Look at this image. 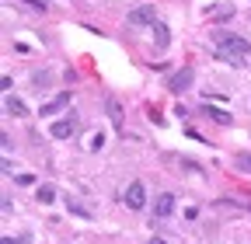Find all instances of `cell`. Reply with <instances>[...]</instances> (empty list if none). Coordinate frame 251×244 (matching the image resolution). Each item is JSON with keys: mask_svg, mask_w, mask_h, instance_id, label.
Returning a JSON list of instances; mask_svg holds the SVG:
<instances>
[{"mask_svg": "<svg viewBox=\"0 0 251 244\" xmlns=\"http://www.w3.org/2000/svg\"><path fill=\"white\" fill-rule=\"evenodd\" d=\"M213 49H216L220 59H227V63H234V67L248 63V56H251L248 39H241L237 32H213Z\"/></svg>", "mask_w": 251, "mask_h": 244, "instance_id": "1", "label": "cell"}, {"mask_svg": "<svg viewBox=\"0 0 251 244\" xmlns=\"http://www.w3.org/2000/svg\"><path fill=\"white\" fill-rule=\"evenodd\" d=\"M129 24H136V28H143V24H157V7H153V4H140V7H133V11H129Z\"/></svg>", "mask_w": 251, "mask_h": 244, "instance_id": "2", "label": "cell"}, {"mask_svg": "<svg viewBox=\"0 0 251 244\" xmlns=\"http://www.w3.org/2000/svg\"><path fill=\"white\" fill-rule=\"evenodd\" d=\"M122 202L129 206V209H143V202H147V192H143V181H129V189H126Z\"/></svg>", "mask_w": 251, "mask_h": 244, "instance_id": "3", "label": "cell"}, {"mask_svg": "<svg viewBox=\"0 0 251 244\" xmlns=\"http://www.w3.org/2000/svg\"><path fill=\"white\" fill-rule=\"evenodd\" d=\"M192 67H181L178 73H171V80H168V91H175V95H181V91L188 87V84H192Z\"/></svg>", "mask_w": 251, "mask_h": 244, "instance_id": "4", "label": "cell"}, {"mask_svg": "<svg viewBox=\"0 0 251 244\" xmlns=\"http://www.w3.org/2000/svg\"><path fill=\"white\" fill-rule=\"evenodd\" d=\"M171 213H175V195H171V192H161V195L153 199V220H157V217L164 220V217H171Z\"/></svg>", "mask_w": 251, "mask_h": 244, "instance_id": "5", "label": "cell"}, {"mask_svg": "<svg viewBox=\"0 0 251 244\" xmlns=\"http://www.w3.org/2000/svg\"><path fill=\"white\" fill-rule=\"evenodd\" d=\"M49 133H52L56 140H67V136H74V133H77V119L70 115V119H59V122H52V126H49Z\"/></svg>", "mask_w": 251, "mask_h": 244, "instance_id": "6", "label": "cell"}, {"mask_svg": "<svg viewBox=\"0 0 251 244\" xmlns=\"http://www.w3.org/2000/svg\"><path fill=\"white\" fill-rule=\"evenodd\" d=\"M70 98H74L70 91H63V95H56L52 101H46V105H42V115H56V112H63V108L70 105Z\"/></svg>", "mask_w": 251, "mask_h": 244, "instance_id": "7", "label": "cell"}, {"mask_svg": "<svg viewBox=\"0 0 251 244\" xmlns=\"http://www.w3.org/2000/svg\"><path fill=\"white\" fill-rule=\"evenodd\" d=\"M4 112H7V115H18V119H21V115H28V105H25L21 98L7 95V98H4Z\"/></svg>", "mask_w": 251, "mask_h": 244, "instance_id": "8", "label": "cell"}, {"mask_svg": "<svg viewBox=\"0 0 251 244\" xmlns=\"http://www.w3.org/2000/svg\"><path fill=\"white\" fill-rule=\"evenodd\" d=\"M105 108H108V119H112V126L122 129V105L115 98H105Z\"/></svg>", "mask_w": 251, "mask_h": 244, "instance_id": "9", "label": "cell"}, {"mask_svg": "<svg viewBox=\"0 0 251 244\" xmlns=\"http://www.w3.org/2000/svg\"><path fill=\"white\" fill-rule=\"evenodd\" d=\"M153 39H157V49H168V42H171V35H168L164 24H153Z\"/></svg>", "mask_w": 251, "mask_h": 244, "instance_id": "10", "label": "cell"}, {"mask_svg": "<svg viewBox=\"0 0 251 244\" xmlns=\"http://www.w3.org/2000/svg\"><path fill=\"white\" fill-rule=\"evenodd\" d=\"M35 199H39V202H46V206H49V202H52V199H56V189H52V185H39V192H35Z\"/></svg>", "mask_w": 251, "mask_h": 244, "instance_id": "11", "label": "cell"}, {"mask_svg": "<svg viewBox=\"0 0 251 244\" xmlns=\"http://www.w3.org/2000/svg\"><path fill=\"white\" fill-rule=\"evenodd\" d=\"M67 209H70V213H77V217H91V209H87V206H80L74 195H67Z\"/></svg>", "mask_w": 251, "mask_h": 244, "instance_id": "12", "label": "cell"}, {"mask_svg": "<svg viewBox=\"0 0 251 244\" xmlns=\"http://www.w3.org/2000/svg\"><path fill=\"white\" fill-rule=\"evenodd\" d=\"M206 115H209V119H216L220 126H230V115H227L224 108H206Z\"/></svg>", "mask_w": 251, "mask_h": 244, "instance_id": "13", "label": "cell"}, {"mask_svg": "<svg viewBox=\"0 0 251 244\" xmlns=\"http://www.w3.org/2000/svg\"><path fill=\"white\" fill-rule=\"evenodd\" d=\"M237 171H244V174H251V154H237Z\"/></svg>", "mask_w": 251, "mask_h": 244, "instance_id": "14", "label": "cell"}, {"mask_svg": "<svg viewBox=\"0 0 251 244\" xmlns=\"http://www.w3.org/2000/svg\"><path fill=\"white\" fill-rule=\"evenodd\" d=\"M230 14H234V7H230V4H220V7L213 11V18H216V21H227Z\"/></svg>", "mask_w": 251, "mask_h": 244, "instance_id": "15", "label": "cell"}, {"mask_svg": "<svg viewBox=\"0 0 251 244\" xmlns=\"http://www.w3.org/2000/svg\"><path fill=\"white\" fill-rule=\"evenodd\" d=\"M25 4H31L35 11H46V7H49V0H25Z\"/></svg>", "mask_w": 251, "mask_h": 244, "instance_id": "16", "label": "cell"}, {"mask_svg": "<svg viewBox=\"0 0 251 244\" xmlns=\"http://www.w3.org/2000/svg\"><path fill=\"white\" fill-rule=\"evenodd\" d=\"M101 146H105V136L98 133V136H94V140H91V150H101Z\"/></svg>", "mask_w": 251, "mask_h": 244, "instance_id": "17", "label": "cell"}, {"mask_svg": "<svg viewBox=\"0 0 251 244\" xmlns=\"http://www.w3.org/2000/svg\"><path fill=\"white\" fill-rule=\"evenodd\" d=\"M4 244H28V237H4Z\"/></svg>", "mask_w": 251, "mask_h": 244, "instance_id": "18", "label": "cell"}, {"mask_svg": "<svg viewBox=\"0 0 251 244\" xmlns=\"http://www.w3.org/2000/svg\"><path fill=\"white\" fill-rule=\"evenodd\" d=\"M147 244H168V241H161V237H150V241H147Z\"/></svg>", "mask_w": 251, "mask_h": 244, "instance_id": "19", "label": "cell"}]
</instances>
